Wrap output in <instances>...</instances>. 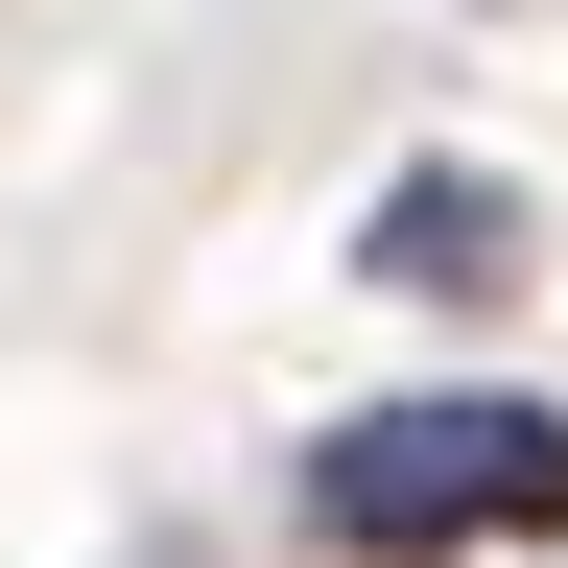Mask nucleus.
I'll return each instance as SVG.
<instances>
[{
  "label": "nucleus",
  "mask_w": 568,
  "mask_h": 568,
  "mask_svg": "<svg viewBox=\"0 0 568 568\" xmlns=\"http://www.w3.org/2000/svg\"><path fill=\"white\" fill-rule=\"evenodd\" d=\"M308 521H332L355 568L545 545V521H568V403H497V379H450V403H355L332 450H308Z\"/></svg>",
  "instance_id": "nucleus-1"
},
{
  "label": "nucleus",
  "mask_w": 568,
  "mask_h": 568,
  "mask_svg": "<svg viewBox=\"0 0 568 568\" xmlns=\"http://www.w3.org/2000/svg\"><path fill=\"white\" fill-rule=\"evenodd\" d=\"M355 284H403V308H497V284H521V190H497V166H403L379 213H355Z\"/></svg>",
  "instance_id": "nucleus-2"
},
{
  "label": "nucleus",
  "mask_w": 568,
  "mask_h": 568,
  "mask_svg": "<svg viewBox=\"0 0 568 568\" xmlns=\"http://www.w3.org/2000/svg\"><path fill=\"white\" fill-rule=\"evenodd\" d=\"M497 24H521V0H497Z\"/></svg>",
  "instance_id": "nucleus-3"
}]
</instances>
